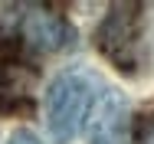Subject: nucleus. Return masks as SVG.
Here are the masks:
<instances>
[{"label": "nucleus", "instance_id": "f257e3e1", "mask_svg": "<svg viewBox=\"0 0 154 144\" xmlns=\"http://www.w3.org/2000/svg\"><path fill=\"white\" fill-rule=\"evenodd\" d=\"M95 98H102V79L89 69H66L46 92V124L56 144L75 138L82 121L92 115Z\"/></svg>", "mask_w": 154, "mask_h": 144}, {"label": "nucleus", "instance_id": "20e7f679", "mask_svg": "<svg viewBox=\"0 0 154 144\" xmlns=\"http://www.w3.org/2000/svg\"><path fill=\"white\" fill-rule=\"evenodd\" d=\"M131 138V112L122 92H102L89 115V144H128Z\"/></svg>", "mask_w": 154, "mask_h": 144}, {"label": "nucleus", "instance_id": "423d86ee", "mask_svg": "<svg viewBox=\"0 0 154 144\" xmlns=\"http://www.w3.org/2000/svg\"><path fill=\"white\" fill-rule=\"evenodd\" d=\"M10 144H39V138H36L33 131H23V128H20V131L10 134Z\"/></svg>", "mask_w": 154, "mask_h": 144}, {"label": "nucleus", "instance_id": "f03ea898", "mask_svg": "<svg viewBox=\"0 0 154 144\" xmlns=\"http://www.w3.org/2000/svg\"><path fill=\"white\" fill-rule=\"evenodd\" d=\"M144 7L138 3H118L98 26V49L108 62H115L122 72H138L144 62Z\"/></svg>", "mask_w": 154, "mask_h": 144}, {"label": "nucleus", "instance_id": "39448f33", "mask_svg": "<svg viewBox=\"0 0 154 144\" xmlns=\"http://www.w3.org/2000/svg\"><path fill=\"white\" fill-rule=\"evenodd\" d=\"M138 144H154V115H148L138 128Z\"/></svg>", "mask_w": 154, "mask_h": 144}, {"label": "nucleus", "instance_id": "7ed1b4c3", "mask_svg": "<svg viewBox=\"0 0 154 144\" xmlns=\"http://www.w3.org/2000/svg\"><path fill=\"white\" fill-rule=\"evenodd\" d=\"M17 36L23 46H33L39 53H62L75 43V29L69 26V20L46 7H26V13L20 17Z\"/></svg>", "mask_w": 154, "mask_h": 144}]
</instances>
